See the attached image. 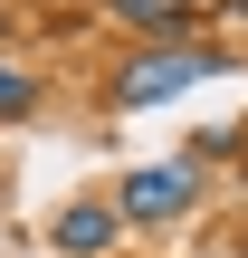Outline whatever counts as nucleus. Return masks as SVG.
<instances>
[{"label": "nucleus", "instance_id": "5", "mask_svg": "<svg viewBox=\"0 0 248 258\" xmlns=\"http://www.w3.org/2000/svg\"><path fill=\"white\" fill-rule=\"evenodd\" d=\"M248 153V124H201V134H191V153H182V163H191V172H201V163H239Z\"/></svg>", "mask_w": 248, "mask_h": 258}, {"label": "nucleus", "instance_id": "7", "mask_svg": "<svg viewBox=\"0 0 248 258\" xmlns=\"http://www.w3.org/2000/svg\"><path fill=\"white\" fill-rule=\"evenodd\" d=\"M220 10H229V19H239V29H248V0H220Z\"/></svg>", "mask_w": 248, "mask_h": 258}, {"label": "nucleus", "instance_id": "3", "mask_svg": "<svg viewBox=\"0 0 248 258\" xmlns=\"http://www.w3.org/2000/svg\"><path fill=\"white\" fill-rule=\"evenodd\" d=\"M48 249L57 258H115L124 249V211H115V201H67V211L48 220Z\"/></svg>", "mask_w": 248, "mask_h": 258}, {"label": "nucleus", "instance_id": "2", "mask_svg": "<svg viewBox=\"0 0 248 258\" xmlns=\"http://www.w3.org/2000/svg\"><path fill=\"white\" fill-rule=\"evenodd\" d=\"M201 201H210V191H201L191 163H143V172H124V191H115L124 230H172V220H191Z\"/></svg>", "mask_w": 248, "mask_h": 258}, {"label": "nucleus", "instance_id": "8", "mask_svg": "<svg viewBox=\"0 0 248 258\" xmlns=\"http://www.w3.org/2000/svg\"><path fill=\"white\" fill-rule=\"evenodd\" d=\"M0 29H10V10H0Z\"/></svg>", "mask_w": 248, "mask_h": 258}, {"label": "nucleus", "instance_id": "6", "mask_svg": "<svg viewBox=\"0 0 248 258\" xmlns=\"http://www.w3.org/2000/svg\"><path fill=\"white\" fill-rule=\"evenodd\" d=\"M29 115H38V77L0 67V124H29Z\"/></svg>", "mask_w": 248, "mask_h": 258}, {"label": "nucleus", "instance_id": "4", "mask_svg": "<svg viewBox=\"0 0 248 258\" xmlns=\"http://www.w3.org/2000/svg\"><path fill=\"white\" fill-rule=\"evenodd\" d=\"M115 19L143 38V48H172V38H201V0H115Z\"/></svg>", "mask_w": 248, "mask_h": 258}, {"label": "nucleus", "instance_id": "1", "mask_svg": "<svg viewBox=\"0 0 248 258\" xmlns=\"http://www.w3.org/2000/svg\"><path fill=\"white\" fill-rule=\"evenodd\" d=\"M239 57H229V38H172V48H134L115 77H105V105L115 115H143V105H172V96H191L201 77H229Z\"/></svg>", "mask_w": 248, "mask_h": 258}]
</instances>
